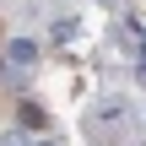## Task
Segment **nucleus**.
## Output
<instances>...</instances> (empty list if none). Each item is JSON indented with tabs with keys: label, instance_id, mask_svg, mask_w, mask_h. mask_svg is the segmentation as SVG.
<instances>
[{
	"label": "nucleus",
	"instance_id": "obj_3",
	"mask_svg": "<svg viewBox=\"0 0 146 146\" xmlns=\"http://www.w3.org/2000/svg\"><path fill=\"white\" fill-rule=\"evenodd\" d=\"M22 125H33V130H38V125H43V108H38V103H27V108H22Z\"/></svg>",
	"mask_w": 146,
	"mask_h": 146
},
{
	"label": "nucleus",
	"instance_id": "obj_5",
	"mask_svg": "<svg viewBox=\"0 0 146 146\" xmlns=\"http://www.w3.org/2000/svg\"><path fill=\"white\" fill-rule=\"evenodd\" d=\"M38 146H54V141H38Z\"/></svg>",
	"mask_w": 146,
	"mask_h": 146
},
{
	"label": "nucleus",
	"instance_id": "obj_2",
	"mask_svg": "<svg viewBox=\"0 0 146 146\" xmlns=\"http://www.w3.org/2000/svg\"><path fill=\"white\" fill-rule=\"evenodd\" d=\"M65 38H76V22H70V16H60V22H54V43H65Z\"/></svg>",
	"mask_w": 146,
	"mask_h": 146
},
{
	"label": "nucleus",
	"instance_id": "obj_1",
	"mask_svg": "<svg viewBox=\"0 0 146 146\" xmlns=\"http://www.w3.org/2000/svg\"><path fill=\"white\" fill-rule=\"evenodd\" d=\"M33 60H38V43H33V38H11V43H5V65H11V70H27Z\"/></svg>",
	"mask_w": 146,
	"mask_h": 146
},
{
	"label": "nucleus",
	"instance_id": "obj_4",
	"mask_svg": "<svg viewBox=\"0 0 146 146\" xmlns=\"http://www.w3.org/2000/svg\"><path fill=\"white\" fill-rule=\"evenodd\" d=\"M0 146H33V141H27L22 130H11V135H0Z\"/></svg>",
	"mask_w": 146,
	"mask_h": 146
}]
</instances>
